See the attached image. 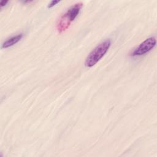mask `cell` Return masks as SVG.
<instances>
[{"label": "cell", "instance_id": "6da1fadb", "mask_svg": "<svg viewBox=\"0 0 157 157\" xmlns=\"http://www.w3.org/2000/svg\"><path fill=\"white\" fill-rule=\"evenodd\" d=\"M111 45L110 40L107 39L97 45L87 56L85 65L87 67L94 66L105 55Z\"/></svg>", "mask_w": 157, "mask_h": 157}, {"label": "cell", "instance_id": "7a4b0ae2", "mask_svg": "<svg viewBox=\"0 0 157 157\" xmlns=\"http://www.w3.org/2000/svg\"><path fill=\"white\" fill-rule=\"evenodd\" d=\"M83 4L78 2L71 7L61 17L58 24V30L59 32L66 30L78 15Z\"/></svg>", "mask_w": 157, "mask_h": 157}, {"label": "cell", "instance_id": "3957f363", "mask_svg": "<svg viewBox=\"0 0 157 157\" xmlns=\"http://www.w3.org/2000/svg\"><path fill=\"white\" fill-rule=\"evenodd\" d=\"M156 40L155 37H150L142 42L131 53L132 56H141L151 51L156 45Z\"/></svg>", "mask_w": 157, "mask_h": 157}, {"label": "cell", "instance_id": "277c9868", "mask_svg": "<svg viewBox=\"0 0 157 157\" xmlns=\"http://www.w3.org/2000/svg\"><path fill=\"white\" fill-rule=\"evenodd\" d=\"M23 37V34H17L16 36H14L9 39H8L7 40H6L4 42H3V44H2L1 48H7L8 47H12L13 45H15V44H17L18 42H19L21 38Z\"/></svg>", "mask_w": 157, "mask_h": 157}, {"label": "cell", "instance_id": "5b68a950", "mask_svg": "<svg viewBox=\"0 0 157 157\" xmlns=\"http://www.w3.org/2000/svg\"><path fill=\"white\" fill-rule=\"evenodd\" d=\"M59 1H52L48 5V8H52L55 6L56 4L59 3Z\"/></svg>", "mask_w": 157, "mask_h": 157}, {"label": "cell", "instance_id": "8992f818", "mask_svg": "<svg viewBox=\"0 0 157 157\" xmlns=\"http://www.w3.org/2000/svg\"><path fill=\"white\" fill-rule=\"evenodd\" d=\"M8 1H2L0 2V6H1V7L2 8L4 6H5L7 3H8Z\"/></svg>", "mask_w": 157, "mask_h": 157}]
</instances>
